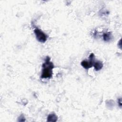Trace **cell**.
Wrapping results in <instances>:
<instances>
[{"mask_svg":"<svg viewBox=\"0 0 122 122\" xmlns=\"http://www.w3.org/2000/svg\"><path fill=\"white\" fill-rule=\"evenodd\" d=\"M58 117L54 113L50 114L47 117V122H55L57 121Z\"/></svg>","mask_w":122,"mask_h":122,"instance_id":"277c9868","label":"cell"},{"mask_svg":"<svg viewBox=\"0 0 122 122\" xmlns=\"http://www.w3.org/2000/svg\"><path fill=\"white\" fill-rule=\"evenodd\" d=\"M93 65L94 66L95 70L97 71L101 70L103 67L102 63L100 61H97L96 62H94Z\"/></svg>","mask_w":122,"mask_h":122,"instance_id":"5b68a950","label":"cell"},{"mask_svg":"<svg viewBox=\"0 0 122 122\" xmlns=\"http://www.w3.org/2000/svg\"><path fill=\"white\" fill-rule=\"evenodd\" d=\"M34 32L35 34L36 39L39 41L44 43L47 41L48 36L41 30L38 28H35L34 30Z\"/></svg>","mask_w":122,"mask_h":122,"instance_id":"7a4b0ae2","label":"cell"},{"mask_svg":"<svg viewBox=\"0 0 122 122\" xmlns=\"http://www.w3.org/2000/svg\"><path fill=\"white\" fill-rule=\"evenodd\" d=\"M42 71L41 75V78H50L52 75L53 64L50 61V58L47 57L45 61L42 64Z\"/></svg>","mask_w":122,"mask_h":122,"instance_id":"6da1fadb","label":"cell"},{"mask_svg":"<svg viewBox=\"0 0 122 122\" xmlns=\"http://www.w3.org/2000/svg\"><path fill=\"white\" fill-rule=\"evenodd\" d=\"M94 55L93 53H91L89 56V60H83L81 62V66L86 69H88L93 66L94 62Z\"/></svg>","mask_w":122,"mask_h":122,"instance_id":"3957f363","label":"cell"},{"mask_svg":"<svg viewBox=\"0 0 122 122\" xmlns=\"http://www.w3.org/2000/svg\"><path fill=\"white\" fill-rule=\"evenodd\" d=\"M103 40L104 41H108L111 40L112 38V34L110 32H107L103 34Z\"/></svg>","mask_w":122,"mask_h":122,"instance_id":"8992f818","label":"cell"}]
</instances>
